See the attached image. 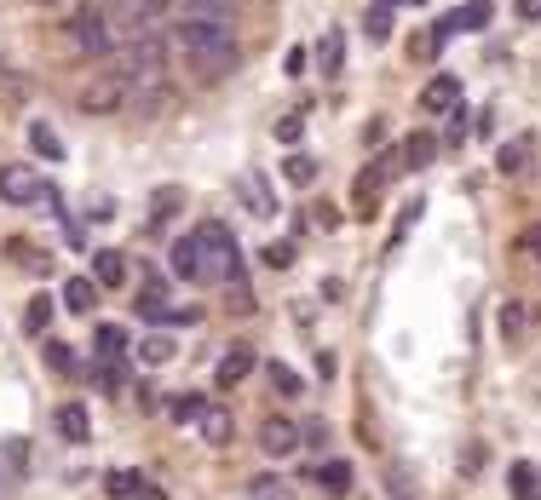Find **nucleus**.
Wrapping results in <instances>:
<instances>
[{"label": "nucleus", "instance_id": "37", "mask_svg": "<svg viewBox=\"0 0 541 500\" xmlns=\"http://www.w3.org/2000/svg\"><path fill=\"white\" fill-rule=\"evenodd\" d=\"M518 253H536V259H541V225H530L524 236H518Z\"/></svg>", "mask_w": 541, "mask_h": 500}, {"label": "nucleus", "instance_id": "39", "mask_svg": "<svg viewBox=\"0 0 541 500\" xmlns=\"http://www.w3.org/2000/svg\"><path fill=\"white\" fill-rule=\"evenodd\" d=\"M133 500H162V489H156V483H144V489H139Z\"/></svg>", "mask_w": 541, "mask_h": 500}, {"label": "nucleus", "instance_id": "22", "mask_svg": "<svg viewBox=\"0 0 541 500\" xmlns=\"http://www.w3.org/2000/svg\"><path fill=\"white\" fill-rule=\"evenodd\" d=\"M47 322H52V299H47V294H41V299H29L24 328H29V334H47Z\"/></svg>", "mask_w": 541, "mask_h": 500}, {"label": "nucleus", "instance_id": "15", "mask_svg": "<svg viewBox=\"0 0 541 500\" xmlns=\"http://www.w3.org/2000/svg\"><path fill=\"white\" fill-rule=\"evenodd\" d=\"M29 144H35V150H41L47 161H64V138L52 133L47 121H35V127H29Z\"/></svg>", "mask_w": 541, "mask_h": 500}, {"label": "nucleus", "instance_id": "17", "mask_svg": "<svg viewBox=\"0 0 541 500\" xmlns=\"http://www.w3.org/2000/svg\"><path fill=\"white\" fill-rule=\"evenodd\" d=\"M265 380H271L277 397H300V391H306V386H300V374H294L288 363H271V368H265Z\"/></svg>", "mask_w": 541, "mask_h": 500}, {"label": "nucleus", "instance_id": "31", "mask_svg": "<svg viewBox=\"0 0 541 500\" xmlns=\"http://www.w3.org/2000/svg\"><path fill=\"white\" fill-rule=\"evenodd\" d=\"M300 133H306L300 115H283V121H277V138H283V144H300Z\"/></svg>", "mask_w": 541, "mask_h": 500}, {"label": "nucleus", "instance_id": "26", "mask_svg": "<svg viewBox=\"0 0 541 500\" xmlns=\"http://www.w3.org/2000/svg\"><path fill=\"white\" fill-rule=\"evenodd\" d=\"M41 357H47L58 374H70V368H75V357H70V345H64V340H47V345H41Z\"/></svg>", "mask_w": 541, "mask_h": 500}, {"label": "nucleus", "instance_id": "38", "mask_svg": "<svg viewBox=\"0 0 541 500\" xmlns=\"http://www.w3.org/2000/svg\"><path fill=\"white\" fill-rule=\"evenodd\" d=\"M518 12H524V18H541V0H518Z\"/></svg>", "mask_w": 541, "mask_h": 500}, {"label": "nucleus", "instance_id": "34", "mask_svg": "<svg viewBox=\"0 0 541 500\" xmlns=\"http://www.w3.org/2000/svg\"><path fill=\"white\" fill-rule=\"evenodd\" d=\"M254 500H283V483H277V478H254Z\"/></svg>", "mask_w": 541, "mask_h": 500}, {"label": "nucleus", "instance_id": "30", "mask_svg": "<svg viewBox=\"0 0 541 500\" xmlns=\"http://www.w3.org/2000/svg\"><path fill=\"white\" fill-rule=\"evenodd\" d=\"M363 29H369V41H386V35H392V18H386V6H380V12H369V23H363Z\"/></svg>", "mask_w": 541, "mask_h": 500}, {"label": "nucleus", "instance_id": "18", "mask_svg": "<svg viewBox=\"0 0 541 500\" xmlns=\"http://www.w3.org/2000/svg\"><path fill=\"white\" fill-rule=\"evenodd\" d=\"M340 58H346V41H340V35H323V41H317V64H323V75H340Z\"/></svg>", "mask_w": 541, "mask_h": 500}, {"label": "nucleus", "instance_id": "32", "mask_svg": "<svg viewBox=\"0 0 541 500\" xmlns=\"http://www.w3.org/2000/svg\"><path fill=\"white\" fill-rule=\"evenodd\" d=\"M202 414V397H173V420H196Z\"/></svg>", "mask_w": 541, "mask_h": 500}, {"label": "nucleus", "instance_id": "5", "mask_svg": "<svg viewBox=\"0 0 541 500\" xmlns=\"http://www.w3.org/2000/svg\"><path fill=\"white\" fill-rule=\"evenodd\" d=\"M70 35H75V46H87V52H110V18L104 12H75V23H70Z\"/></svg>", "mask_w": 541, "mask_h": 500}, {"label": "nucleus", "instance_id": "9", "mask_svg": "<svg viewBox=\"0 0 541 500\" xmlns=\"http://www.w3.org/2000/svg\"><path fill=\"white\" fill-rule=\"evenodd\" d=\"M93 282L98 288H121V282H127V259H121L116 248H98L93 253Z\"/></svg>", "mask_w": 541, "mask_h": 500}, {"label": "nucleus", "instance_id": "2", "mask_svg": "<svg viewBox=\"0 0 541 500\" xmlns=\"http://www.w3.org/2000/svg\"><path fill=\"white\" fill-rule=\"evenodd\" d=\"M104 75H116L127 92H156L167 75V46L156 35H133V46L116 52V64L104 69Z\"/></svg>", "mask_w": 541, "mask_h": 500}, {"label": "nucleus", "instance_id": "20", "mask_svg": "<svg viewBox=\"0 0 541 500\" xmlns=\"http://www.w3.org/2000/svg\"><path fill=\"white\" fill-rule=\"evenodd\" d=\"M513 495H518V500H541V489H536V466H530V460H518V466H513Z\"/></svg>", "mask_w": 541, "mask_h": 500}, {"label": "nucleus", "instance_id": "24", "mask_svg": "<svg viewBox=\"0 0 541 500\" xmlns=\"http://www.w3.org/2000/svg\"><path fill=\"white\" fill-rule=\"evenodd\" d=\"M455 23H461V29H484V23H490V0H467V6L455 12Z\"/></svg>", "mask_w": 541, "mask_h": 500}, {"label": "nucleus", "instance_id": "21", "mask_svg": "<svg viewBox=\"0 0 541 500\" xmlns=\"http://www.w3.org/2000/svg\"><path fill=\"white\" fill-rule=\"evenodd\" d=\"M283 173H288V184H300V190H306V184H317V161H311V156H288Z\"/></svg>", "mask_w": 541, "mask_h": 500}, {"label": "nucleus", "instance_id": "12", "mask_svg": "<svg viewBox=\"0 0 541 500\" xmlns=\"http://www.w3.org/2000/svg\"><path fill=\"white\" fill-rule=\"evenodd\" d=\"M58 432H64V443H87V432H93V426H87V409H81V403H64V409H58Z\"/></svg>", "mask_w": 541, "mask_h": 500}, {"label": "nucleus", "instance_id": "14", "mask_svg": "<svg viewBox=\"0 0 541 500\" xmlns=\"http://www.w3.org/2000/svg\"><path fill=\"white\" fill-rule=\"evenodd\" d=\"M93 340H98V357H104V363H121V351H127V334H121L116 322H104Z\"/></svg>", "mask_w": 541, "mask_h": 500}, {"label": "nucleus", "instance_id": "23", "mask_svg": "<svg viewBox=\"0 0 541 500\" xmlns=\"http://www.w3.org/2000/svg\"><path fill=\"white\" fill-rule=\"evenodd\" d=\"M139 489H144L139 472H127V466H121V472H110V495H116V500H133Z\"/></svg>", "mask_w": 541, "mask_h": 500}, {"label": "nucleus", "instance_id": "28", "mask_svg": "<svg viewBox=\"0 0 541 500\" xmlns=\"http://www.w3.org/2000/svg\"><path fill=\"white\" fill-rule=\"evenodd\" d=\"M242 190H248V213H259V219H265V213H271V196H265V184H259V179H242Z\"/></svg>", "mask_w": 541, "mask_h": 500}, {"label": "nucleus", "instance_id": "11", "mask_svg": "<svg viewBox=\"0 0 541 500\" xmlns=\"http://www.w3.org/2000/svg\"><path fill=\"white\" fill-rule=\"evenodd\" d=\"M311 483H317V489H323V495H346V489H352V466H346V460H329V466H323V472H311Z\"/></svg>", "mask_w": 541, "mask_h": 500}, {"label": "nucleus", "instance_id": "19", "mask_svg": "<svg viewBox=\"0 0 541 500\" xmlns=\"http://www.w3.org/2000/svg\"><path fill=\"white\" fill-rule=\"evenodd\" d=\"M173 271L190 276V282L202 276V253H196V242H179V248H173Z\"/></svg>", "mask_w": 541, "mask_h": 500}, {"label": "nucleus", "instance_id": "8", "mask_svg": "<svg viewBox=\"0 0 541 500\" xmlns=\"http://www.w3.org/2000/svg\"><path fill=\"white\" fill-rule=\"evenodd\" d=\"M259 449L283 460V455H294V449H300V432H294L288 420H265V432H259Z\"/></svg>", "mask_w": 541, "mask_h": 500}, {"label": "nucleus", "instance_id": "1", "mask_svg": "<svg viewBox=\"0 0 541 500\" xmlns=\"http://www.w3.org/2000/svg\"><path fill=\"white\" fill-rule=\"evenodd\" d=\"M173 41L179 52L190 58V69L213 81V75H225L236 64V41H231V23L225 18H208V12H185V18L173 23Z\"/></svg>", "mask_w": 541, "mask_h": 500}, {"label": "nucleus", "instance_id": "35", "mask_svg": "<svg viewBox=\"0 0 541 500\" xmlns=\"http://www.w3.org/2000/svg\"><path fill=\"white\" fill-rule=\"evenodd\" d=\"M300 443H311V449H323V443H329V426H323V420H311L306 432H300Z\"/></svg>", "mask_w": 541, "mask_h": 500}, {"label": "nucleus", "instance_id": "16", "mask_svg": "<svg viewBox=\"0 0 541 500\" xmlns=\"http://www.w3.org/2000/svg\"><path fill=\"white\" fill-rule=\"evenodd\" d=\"M93 299H98V282H93V276H75L70 288H64V305H70V311H93Z\"/></svg>", "mask_w": 541, "mask_h": 500}, {"label": "nucleus", "instance_id": "25", "mask_svg": "<svg viewBox=\"0 0 541 500\" xmlns=\"http://www.w3.org/2000/svg\"><path fill=\"white\" fill-rule=\"evenodd\" d=\"M259 259H265L271 271H288V265H294V248H288V242H265V248H259Z\"/></svg>", "mask_w": 541, "mask_h": 500}, {"label": "nucleus", "instance_id": "3", "mask_svg": "<svg viewBox=\"0 0 541 500\" xmlns=\"http://www.w3.org/2000/svg\"><path fill=\"white\" fill-rule=\"evenodd\" d=\"M127 98H133V92L121 87L116 75H98L93 87L81 92V110L87 115H116V110H127Z\"/></svg>", "mask_w": 541, "mask_h": 500}, {"label": "nucleus", "instance_id": "10", "mask_svg": "<svg viewBox=\"0 0 541 500\" xmlns=\"http://www.w3.org/2000/svg\"><path fill=\"white\" fill-rule=\"evenodd\" d=\"M248 368H254V351H248V345H231V351L219 357V374H213V380L231 391L236 380H248Z\"/></svg>", "mask_w": 541, "mask_h": 500}, {"label": "nucleus", "instance_id": "6", "mask_svg": "<svg viewBox=\"0 0 541 500\" xmlns=\"http://www.w3.org/2000/svg\"><path fill=\"white\" fill-rule=\"evenodd\" d=\"M455 104H461V81H455V75H432L426 92H421V110L426 115H444V110H455Z\"/></svg>", "mask_w": 541, "mask_h": 500}, {"label": "nucleus", "instance_id": "27", "mask_svg": "<svg viewBox=\"0 0 541 500\" xmlns=\"http://www.w3.org/2000/svg\"><path fill=\"white\" fill-rule=\"evenodd\" d=\"M495 167H501V173H518V167H524V138H518V144H501V150H495Z\"/></svg>", "mask_w": 541, "mask_h": 500}, {"label": "nucleus", "instance_id": "13", "mask_svg": "<svg viewBox=\"0 0 541 500\" xmlns=\"http://www.w3.org/2000/svg\"><path fill=\"white\" fill-rule=\"evenodd\" d=\"M432 150H438V138H432V133H415L409 144H403L398 167H426V161H432Z\"/></svg>", "mask_w": 541, "mask_h": 500}, {"label": "nucleus", "instance_id": "4", "mask_svg": "<svg viewBox=\"0 0 541 500\" xmlns=\"http://www.w3.org/2000/svg\"><path fill=\"white\" fill-rule=\"evenodd\" d=\"M0 196H6V202H18V207H29V202H41V196H47V184L35 179V167H0Z\"/></svg>", "mask_w": 541, "mask_h": 500}, {"label": "nucleus", "instance_id": "36", "mask_svg": "<svg viewBox=\"0 0 541 500\" xmlns=\"http://www.w3.org/2000/svg\"><path fill=\"white\" fill-rule=\"evenodd\" d=\"M98 386H104V391H121V368L116 363H98Z\"/></svg>", "mask_w": 541, "mask_h": 500}, {"label": "nucleus", "instance_id": "7", "mask_svg": "<svg viewBox=\"0 0 541 500\" xmlns=\"http://www.w3.org/2000/svg\"><path fill=\"white\" fill-rule=\"evenodd\" d=\"M196 432H202V443L225 449V443L236 437V426H231V414H225V409H208V403H202V414H196Z\"/></svg>", "mask_w": 541, "mask_h": 500}, {"label": "nucleus", "instance_id": "29", "mask_svg": "<svg viewBox=\"0 0 541 500\" xmlns=\"http://www.w3.org/2000/svg\"><path fill=\"white\" fill-rule=\"evenodd\" d=\"M167 357H173V340H167V334H150V340H144V363H167Z\"/></svg>", "mask_w": 541, "mask_h": 500}, {"label": "nucleus", "instance_id": "33", "mask_svg": "<svg viewBox=\"0 0 541 500\" xmlns=\"http://www.w3.org/2000/svg\"><path fill=\"white\" fill-rule=\"evenodd\" d=\"M392 500H415V483H409V472H392Z\"/></svg>", "mask_w": 541, "mask_h": 500}]
</instances>
